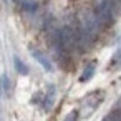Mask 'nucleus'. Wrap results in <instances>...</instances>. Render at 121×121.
I'll return each mask as SVG.
<instances>
[{
  "label": "nucleus",
  "instance_id": "39448f33",
  "mask_svg": "<svg viewBox=\"0 0 121 121\" xmlns=\"http://www.w3.org/2000/svg\"><path fill=\"white\" fill-rule=\"evenodd\" d=\"M113 65H116V66H121V50L114 55V58H113Z\"/></svg>",
  "mask_w": 121,
  "mask_h": 121
},
{
  "label": "nucleus",
  "instance_id": "f257e3e1",
  "mask_svg": "<svg viewBox=\"0 0 121 121\" xmlns=\"http://www.w3.org/2000/svg\"><path fill=\"white\" fill-rule=\"evenodd\" d=\"M99 20H103L104 23H108L111 20V7L109 2H103L99 7Z\"/></svg>",
  "mask_w": 121,
  "mask_h": 121
},
{
  "label": "nucleus",
  "instance_id": "7ed1b4c3",
  "mask_svg": "<svg viewBox=\"0 0 121 121\" xmlns=\"http://www.w3.org/2000/svg\"><path fill=\"white\" fill-rule=\"evenodd\" d=\"M95 63H90L86 68H85V71H83V75H81V78H80V81H86V80H90L91 76H93V73H95Z\"/></svg>",
  "mask_w": 121,
  "mask_h": 121
},
{
  "label": "nucleus",
  "instance_id": "423d86ee",
  "mask_svg": "<svg viewBox=\"0 0 121 121\" xmlns=\"http://www.w3.org/2000/svg\"><path fill=\"white\" fill-rule=\"evenodd\" d=\"M76 118H78V113H76V111H71L63 121H76Z\"/></svg>",
  "mask_w": 121,
  "mask_h": 121
},
{
  "label": "nucleus",
  "instance_id": "f03ea898",
  "mask_svg": "<svg viewBox=\"0 0 121 121\" xmlns=\"http://www.w3.org/2000/svg\"><path fill=\"white\" fill-rule=\"evenodd\" d=\"M32 53H33V56H35V58H37V60H38V61L48 70V71H52V63L48 61V58H47L42 52H38V50H32Z\"/></svg>",
  "mask_w": 121,
  "mask_h": 121
},
{
  "label": "nucleus",
  "instance_id": "20e7f679",
  "mask_svg": "<svg viewBox=\"0 0 121 121\" xmlns=\"http://www.w3.org/2000/svg\"><path fill=\"white\" fill-rule=\"evenodd\" d=\"M13 61H15V66H17V70H18L22 75H27V73H28V68L25 66V63H23L20 58H17V56H15V60H13Z\"/></svg>",
  "mask_w": 121,
  "mask_h": 121
}]
</instances>
